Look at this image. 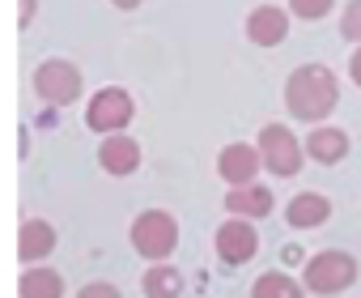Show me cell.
I'll use <instances>...</instances> for the list:
<instances>
[{
    "mask_svg": "<svg viewBox=\"0 0 361 298\" xmlns=\"http://www.w3.org/2000/svg\"><path fill=\"white\" fill-rule=\"evenodd\" d=\"M336 98H340V85H336V73L327 64H302L289 73L285 81V107L289 115H298L302 124H319L336 111Z\"/></svg>",
    "mask_w": 361,
    "mask_h": 298,
    "instance_id": "cell-1",
    "label": "cell"
},
{
    "mask_svg": "<svg viewBox=\"0 0 361 298\" xmlns=\"http://www.w3.org/2000/svg\"><path fill=\"white\" fill-rule=\"evenodd\" d=\"M132 247H136L145 260L161 264V260L178 247V222H174L166 209H145V213L132 222Z\"/></svg>",
    "mask_w": 361,
    "mask_h": 298,
    "instance_id": "cell-2",
    "label": "cell"
},
{
    "mask_svg": "<svg viewBox=\"0 0 361 298\" xmlns=\"http://www.w3.org/2000/svg\"><path fill=\"white\" fill-rule=\"evenodd\" d=\"M353 281H357V260L340 247H327L306 264V290L310 294H340Z\"/></svg>",
    "mask_w": 361,
    "mask_h": 298,
    "instance_id": "cell-3",
    "label": "cell"
},
{
    "mask_svg": "<svg viewBox=\"0 0 361 298\" xmlns=\"http://www.w3.org/2000/svg\"><path fill=\"white\" fill-rule=\"evenodd\" d=\"M259 154H264V167L281 179L302 171V145L285 124H264L259 128Z\"/></svg>",
    "mask_w": 361,
    "mask_h": 298,
    "instance_id": "cell-4",
    "label": "cell"
},
{
    "mask_svg": "<svg viewBox=\"0 0 361 298\" xmlns=\"http://www.w3.org/2000/svg\"><path fill=\"white\" fill-rule=\"evenodd\" d=\"M35 94L51 107H68L81 98V73L68 60H47L35 68Z\"/></svg>",
    "mask_w": 361,
    "mask_h": 298,
    "instance_id": "cell-5",
    "label": "cell"
},
{
    "mask_svg": "<svg viewBox=\"0 0 361 298\" xmlns=\"http://www.w3.org/2000/svg\"><path fill=\"white\" fill-rule=\"evenodd\" d=\"M132 98H128V90H119V85H111V90H102V94H94L90 98V111H85V124L94 128V132H123L128 124H132Z\"/></svg>",
    "mask_w": 361,
    "mask_h": 298,
    "instance_id": "cell-6",
    "label": "cell"
},
{
    "mask_svg": "<svg viewBox=\"0 0 361 298\" xmlns=\"http://www.w3.org/2000/svg\"><path fill=\"white\" fill-rule=\"evenodd\" d=\"M255 247H259V234H255V226L247 217H230L217 230V256H221V264L238 268V264H247L255 256Z\"/></svg>",
    "mask_w": 361,
    "mask_h": 298,
    "instance_id": "cell-7",
    "label": "cell"
},
{
    "mask_svg": "<svg viewBox=\"0 0 361 298\" xmlns=\"http://www.w3.org/2000/svg\"><path fill=\"white\" fill-rule=\"evenodd\" d=\"M264 167V154H259V145H226L221 149V158H217V171H221V179L226 184H234V188H247V184H255V171Z\"/></svg>",
    "mask_w": 361,
    "mask_h": 298,
    "instance_id": "cell-8",
    "label": "cell"
},
{
    "mask_svg": "<svg viewBox=\"0 0 361 298\" xmlns=\"http://www.w3.org/2000/svg\"><path fill=\"white\" fill-rule=\"evenodd\" d=\"M285 35H289V13H285V9H276V5L251 9V18H247V39H251V43L276 47V43H285Z\"/></svg>",
    "mask_w": 361,
    "mask_h": 298,
    "instance_id": "cell-9",
    "label": "cell"
},
{
    "mask_svg": "<svg viewBox=\"0 0 361 298\" xmlns=\"http://www.w3.org/2000/svg\"><path fill=\"white\" fill-rule=\"evenodd\" d=\"M98 162H102L106 175H132L140 167V145L132 136H123V132H111L102 141V149H98Z\"/></svg>",
    "mask_w": 361,
    "mask_h": 298,
    "instance_id": "cell-10",
    "label": "cell"
},
{
    "mask_svg": "<svg viewBox=\"0 0 361 298\" xmlns=\"http://www.w3.org/2000/svg\"><path fill=\"white\" fill-rule=\"evenodd\" d=\"M327 217H331V201L319 196V192H298V196L289 201V209H285V222H289L293 230H314V226H323Z\"/></svg>",
    "mask_w": 361,
    "mask_h": 298,
    "instance_id": "cell-11",
    "label": "cell"
},
{
    "mask_svg": "<svg viewBox=\"0 0 361 298\" xmlns=\"http://www.w3.org/2000/svg\"><path fill=\"white\" fill-rule=\"evenodd\" d=\"M51 251H56V230H51L43 217L22 222V230H18V256H22L26 264H35V260L51 256Z\"/></svg>",
    "mask_w": 361,
    "mask_h": 298,
    "instance_id": "cell-12",
    "label": "cell"
},
{
    "mask_svg": "<svg viewBox=\"0 0 361 298\" xmlns=\"http://www.w3.org/2000/svg\"><path fill=\"white\" fill-rule=\"evenodd\" d=\"M226 209L234 213V217H268L272 213V188H264V184H247V188H234L230 196H226Z\"/></svg>",
    "mask_w": 361,
    "mask_h": 298,
    "instance_id": "cell-13",
    "label": "cell"
},
{
    "mask_svg": "<svg viewBox=\"0 0 361 298\" xmlns=\"http://www.w3.org/2000/svg\"><path fill=\"white\" fill-rule=\"evenodd\" d=\"M306 154H310L314 162H323V167H336V162L348 154V136H344L340 128H314V132L306 136Z\"/></svg>",
    "mask_w": 361,
    "mask_h": 298,
    "instance_id": "cell-14",
    "label": "cell"
},
{
    "mask_svg": "<svg viewBox=\"0 0 361 298\" xmlns=\"http://www.w3.org/2000/svg\"><path fill=\"white\" fill-rule=\"evenodd\" d=\"M22 298H64V277L56 268H26L18 281Z\"/></svg>",
    "mask_w": 361,
    "mask_h": 298,
    "instance_id": "cell-15",
    "label": "cell"
},
{
    "mask_svg": "<svg viewBox=\"0 0 361 298\" xmlns=\"http://www.w3.org/2000/svg\"><path fill=\"white\" fill-rule=\"evenodd\" d=\"M140 290H145V298H178L183 294V277H178V268H170V264H153L145 273Z\"/></svg>",
    "mask_w": 361,
    "mask_h": 298,
    "instance_id": "cell-16",
    "label": "cell"
},
{
    "mask_svg": "<svg viewBox=\"0 0 361 298\" xmlns=\"http://www.w3.org/2000/svg\"><path fill=\"white\" fill-rule=\"evenodd\" d=\"M251 298H302V285L289 273H259L251 285Z\"/></svg>",
    "mask_w": 361,
    "mask_h": 298,
    "instance_id": "cell-17",
    "label": "cell"
},
{
    "mask_svg": "<svg viewBox=\"0 0 361 298\" xmlns=\"http://www.w3.org/2000/svg\"><path fill=\"white\" fill-rule=\"evenodd\" d=\"M289 13H298L302 22H319L331 13V0H289Z\"/></svg>",
    "mask_w": 361,
    "mask_h": 298,
    "instance_id": "cell-18",
    "label": "cell"
},
{
    "mask_svg": "<svg viewBox=\"0 0 361 298\" xmlns=\"http://www.w3.org/2000/svg\"><path fill=\"white\" fill-rule=\"evenodd\" d=\"M340 35H344L348 43H361V0H348V9H344V18H340Z\"/></svg>",
    "mask_w": 361,
    "mask_h": 298,
    "instance_id": "cell-19",
    "label": "cell"
},
{
    "mask_svg": "<svg viewBox=\"0 0 361 298\" xmlns=\"http://www.w3.org/2000/svg\"><path fill=\"white\" fill-rule=\"evenodd\" d=\"M77 298H123V294H119V290H115L111 281H90V285H85V290H81Z\"/></svg>",
    "mask_w": 361,
    "mask_h": 298,
    "instance_id": "cell-20",
    "label": "cell"
},
{
    "mask_svg": "<svg viewBox=\"0 0 361 298\" xmlns=\"http://www.w3.org/2000/svg\"><path fill=\"white\" fill-rule=\"evenodd\" d=\"M348 77L361 85V47H357V52H353V60H348Z\"/></svg>",
    "mask_w": 361,
    "mask_h": 298,
    "instance_id": "cell-21",
    "label": "cell"
},
{
    "mask_svg": "<svg viewBox=\"0 0 361 298\" xmlns=\"http://www.w3.org/2000/svg\"><path fill=\"white\" fill-rule=\"evenodd\" d=\"M111 5H115V9H136L140 0H111Z\"/></svg>",
    "mask_w": 361,
    "mask_h": 298,
    "instance_id": "cell-22",
    "label": "cell"
},
{
    "mask_svg": "<svg viewBox=\"0 0 361 298\" xmlns=\"http://www.w3.org/2000/svg\"><path fill=\"white\" fill-rule=\"evenodd\" d=\"M30 22V0H22V26Z\"/></svg>",
    "mask_w": 361,
    "mask_h": 298,
    "instance_id": "cell-23",
    "label": "cell"
}]
</instances>
